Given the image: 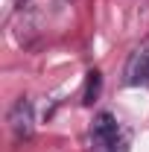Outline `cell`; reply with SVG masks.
Here are the masks:
<instances>
[{
    "instance_id": "6da1fadb",
    "label": "cell",
    "mask_w": 149,
    "mask_h": 152,
    "mask_svg": "<svg viewBox=\"0 0 149 152\" xmlns=\"http://www.w3.org/2000/svg\"><path fill=\"white\" fill-rule=\"evenodd\" d=\"M91 140H93V152H123L120 126H117V117L111 111L96 114V120L91 126Z\"/></svg>"
},
{
    "instance_id": "7a4b0ae2",
    "label": "cell",
    "mask_w": 149,
    "mask_h": 152,
    "mask_svg": "<svg viewBox=\"0 0 149 152\" xmlns=\"http://www.w3.org/2000/svg\"><path fill=\"white\" fill-rule=\"evenodd\" d=\"M32 126H35V117H32V102L26 96H20L18 102L12 105L9 111V129L15 134V140H23L32 134Z\"/></svg>"
},
{
    "instance_id": "3957f363",
    "label": "cell",
    "mask_w": 149,
    "mask_h": 152,
    "mask_svg": "<svg viewBox=\"0 0 149 152\" xmlns=\"http://www.w3.org/2000/svg\"><path fill=\"white\" fill-rule=\"evenodd\" d=\"M126 85H149V44L137 47L126 61Z\"/></svg>"
},
{
    "instance_id": "277c9868",
    "label": "cell",
    "mask_w": 149,
    "mask_h": 152,
    "mask_svg": "<svg viewBox=\"0 0 149 152\" xmlns=\"http://www.w3.org/2000/svg\"><path fill=\"white\" fill-rule=\"evenodd\" d=\"M99 91V70H91L88 73V91H85V102H91V96H96Z\"/></svg>"
},
{
    "instance_id": "5b68a950",
    "label": "cell",
    "mask_w": 149,
    "mask_h": 152,
    "mask_svg": "<svg viewBox=\"0 0 149 152\" xmlns=\"http://www.w3.org/2000/svg\"><path fill=\"white\" fill-rule=\"evenodd\" d=\"M15 3H18V6H23V3H26V0H15Z\"/></svg>"
}]
</instances>
